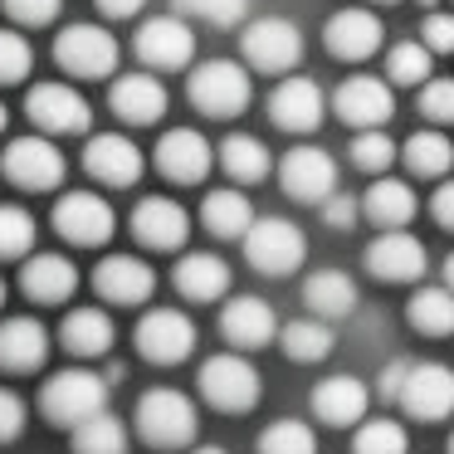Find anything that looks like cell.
<instances>
[{
    "mask_svg": "<svg viewBox=\"0 0 454 454\" xmlns=\"http://www.w3.org/2000/svg\"><path fill=\"white\" fill-rule=\"evenodd\" d=\"M137 430H142V440L157 444V450H181V444L196 440L200 415H196V405H191L186 391L157 386V391H147L137 401Z\"/></svg>",
    "mask_w": 454,
    "mask_h": 454,
    "instance_id": "6da1fadb",
    "label": "cell"
},
{
    "mask_svg": "<svg viewBox=\"0 0 454 454\" xmlns=\"http://www.w3.org/2000/svg\"><path fill=\"white\" fill-rule=\"evenodd\" d=\"M108 405V381L98 372H83V366H69V372H54L50 381L40 386V411L50 415L54 425H79L89 420L93 411Z\"/></svg>",
    "mask_w": 454,
    "mask_h": 454,
    "instance_id": "7a4b0ae2",
    "label": "cell"
},
{
    "mask_svg": "<svg viewBox=\"0 0 454 454\" xmlns=\"http://www.w3.org/2000/svg\"><path fill=\"white\" fill-rule=\"evenodd\" d=\"M191 103L210 118H235V113L249 108V69L245 64H230V59H210V64H196L191 69V83H186Z\"/></svg>",
    "mask_w": 454,
    "mask_h": 454,
    "instance_id": "3957f363",
    "label": "cell"
},
{
    "mask_svg": "<svg viewBox=\"0 0 454 454\" xmlns=\"http://www.w3.org/2000/svg\"><path fill=\"white\" fill-rule=\"evenodd\" d=\"M245 259L259 269V274H294L308 254V239L294 220L284 215H269V220H249L245 235Z\"/></svg>",
    "mask_w": 454,
    "mask_h": 454,
    "instance_id": "277c9868",
    "label": "cell"
},
{
    "mask_svg": "<svg viewBox=\"0 0 454 454\" xmlns=\"http://www.w3.org/2000/svg\"><path fill=\"white\" fill-rule=\"evenodd\" d=\"M200 395H206L215 411H249L259 401V372L249 356L239 352H220L200 366Z\"/></svg>",
    "mask_w": 454,
    "mask_h": 454,
    "instance_id": "5b68a950",
    "label": "cell"
},
{
    "mask_svg": "<svg viewBox=\"0 0 454 454\" xmlns=\"http://www.w3.org/2000/svg\"><path fill=\"white\" fill-rule=\"evenodd\" d=\"M239 54L259 74H288L303 59V35H298V25L278 20V15H264V20H254L239 35Z\"/></svg>",
    "mask_w": 454,
    "mask_h": 454,
    "instance_id": "8992f818",
    "label": "cell"
},
{
    "mask_svg": "<svg viewBox=\"0 0 454 454\" xmlns=\"http://www.w3.org/2000/svg\"><path fill=\"white\" fill-rule=\"evenodd\" d=\"M395 401L415 420H444L454 411V372L444 362H405Z\"/></svg>",
    "mask_w": 454,
    "mask_h": 454,
    "instance_id": "52a82bcc",
    "label": "cell"
},
{
    "mask_svg": "<svg viewBox=\"0 0 454 454\" xmlns=\"http://www.w3.org/2000/svg\"><path fill=\"white\" fill-rule=\"evenodd\" d=\"M54 59L79 79H108L118 69V40L103 25H69L54 40Z\"/></svg>",
    "mask_w": 454,
    "mask_h": 454,
    "instance_id": "ba28073f",
    "label": "cell"
},
{
    "mask_svg": "<svg viewBox=\"0 0 454 454\" xmlns=\"http://www.w3.org/2000/svg\"><path fill=\"white\" fill-rule=\"evenodd\" d=\"M25 113L40 132H54V137H69V132H89L93 108L79 89L69 83H35L30 98H25Z\"/></svg>",
    "mask_w": 454,
    "mask_h": 454,
    "instance_id": "9c48e42d",
    "label": "cell"
},
{
    "mask_svg": "<svg viewBox=\"0 0 454 454\" xmlns=\"http://www.w3.org/2000/svg\"><path fill=\"white\" fill-rule=\"evenodd\" d=\"M191 54H196V30H191L181 15H157L137 30V59L147 64L152 74H176L191 69Z\"/></svg>",
    "mask_w": 454,
    "mask_h": 454,
    "instance_id": "30bf717a",
    "label": "cell"
},
{
    "mask_svg": "<svg viewBox=\"0 0 454 454\" xmlns=\"http://www.w3.org/2000/svg\"><path fill=\"white\" fill-rule=\"evenodd\" d=\"M0 167L25 191H54L64 181V152L50 137H15L0 152Z\"/></svg>",
    "mask_w": 454,
    "mask_h": 454,
    "instance_id": "8fae6325",
    "label": "cell"
},
{
    "mask_svg": "<svg viewBox=\"0 0 454 454\" xmlns=\"http://www.w3.org/2000/svg\"><path fill=\"white\" fill-rule=\"evenodd\" d=\"M191 347H196V323H191L181 308H152L137 323V352L157 366L186 362Z\"/></svg>",
    "mask_w": 454,
    "mask_h": 454,
    "instance_id": "7c38bea8",
    "label": "cell"
},
{
    "mask_svg": "<svg viewBox=\"0 0 454 454\" xmlns=\"http://www.w3.org/2000/svg\"><path fill=\"white\" fill-rule=\"evenodd\" d=\"M54 230H59L69 245H108L113 230H118V215L103 196L93 191H69V196L54 206Z\"/></svg>",
    "mask_w": 454,
    "mask_h": 454,
    "instance_id": "4fadbf2b",
    "label": "cell"
},
{
    "mask_svg": "<svg viewBox=\"0 0 454 454\" xmlns=\"http://www.w3.org/2000/svg\"><path fill=\"white\" fill-rule=\"evenodd\" d=\"M333 108H337V118H342L347 128L362 132V128H386L391 113H395V98H391V89H386V79L352 74V79L333 93Z\"/></svg>",
    "mask_w": 454,
    "mask_h": 454,
    "instance_id": "5bb4252c",
    "label": "cell"
},
{
    "mask_svg": "<svg viewBox=\"0 0 454 454\" xmlns=\"http://www.w3.org/2000/svg\"><path fill=\"white\" fill-rule=\"evenodd\" d=\"M278 181H284V191L294 200H323L337 191V161L333 152L323 147H294L284 161H278Z\"/></svg>",
    "mask_w": 454,
    "mask_h": 454,
    "instance_id": "9a60e30c",
    "label": "cell"
},
{
    "mask_svg": "<svg viewBox=\"0 0 454 454\" xmlns=\"http://www.w3.org/2000/svg\"><path fill=\"white\" fill-rule=\"evenodd\" d=\"M366 269L386 284H415L425 274V245L411 235V230H381L366 249Z\"/></svg>",
    "mask_w": 454,
    "mask_h": 454,
    "instance_id": "2e32d148",
    "label": "cell"
},
{
    "mask_svg": "<svg viewBox=\"0 0 454 454\" xmlns=\"http://www.w3.org/2000/svg\"><path fill=\"white\" fill-rule=\"evenodd\" d=\"M323 108H327L323 89H317L308 74H288V79L269 93V118L284 132H313L317 122H323Z\"/></svg>",
    "mask_w": 454,
    "mask_h": 454,
    "instance_id": "e0dca14e",
    "label": "cell"
},
{
    "mask_svg": "<svg viewBox=\"0 0 454 454\" xmlns=\"http://www.w3.org/2000/svg\"><path fill=\"white\" fill-rule=\"evenodd\" d=\"M83 167H89L93 181H103V186H132V181L142 176V152L132 137H122V132H98V137L83 147Z\"/></svg>",
    "mask_w": 454,
    "mask_h": 454,
    "instance_id": "ac0fdd59",
    "label": "cell"
},
{
    "mask_svg": "<svg viewBox=\"0 0 454 454\" xmlns=\"http://www.w3.org/2000/svg\"><path fill=\"white\" fill-rule=\"evenodd\" d=\"M108 103H113V113H118L122 122H132V128H147V122H157L161 113H167V83H161L152 69L122 74V79H113Z\"/></svg>",
    "mask_w": 454,
    "mask_h": 454,
    "instance_id": "d6986e66",
    "label": "cell"
},
{
    "mask_svg": "<svg viewBox=\"0 0 454 454\" xmlns=\"http://www.w3.org/2000/svg\"><path fill=\"white\" fill-rule=\"evenodd\" d=\"M93 288H98L108 303H147L152 288H157V274H152V264L137 254H108L93 269Z\"/></svg>",
    "mask_w": 454,
    "mask_h": 454,
    "instance_id": "ffe728a7",
    "label": "cell"
},
{
    "mask_svg": "<svg viewBox=\"0 0 454 454\" xmlns=\"http://www.w3.org/2000/svg\"><path fill=\"white\" fill-rule=\"evenodd\" d=\"M157 171L167 181L196 186V181L210 171V142L200 137V132H191V128L161 132V142H157Z\"/></svg>",
    "mask_w": 454,
    "mask_h": 454,
    "instance_id": "44dd1931",
    "label": "cell"
},
{
    "mask_svg": "<svg viewBox=\"0 0 454 454\" xmlns=\"http://www.w3.org/2000/svg\"><path fill=\"white\" fill-rule=\"evenodd\" d=\"M132 235L147 249H181L191 235V215L167 196H147L137 210H132Z\"/></svg>",
    "mask_w": 454,
    "mask_h": 454,
    "instance_id": "7402d4cb",
    "label": "cell"
},
{
    "mask_svg": "<svg viewBox=\"0 0 454 454\" xmlns=\"http://www.w3.org/2000/svg\"><path fill=\"white\" fill-rule=\"evenodd\" d=\"M323 40H327V50L337 54V59H347V64H362V59H372L376 50H381V20H376L372 11H337L333 20H327V30H323Z\"/></svg>",
    "mask_w": 454,
    "mask_h": 454,
    "instance_id": "603a6c76",
    "label": "cell"
},
{
    "mask_svg": "<svg viewBox=\"0 0 454 454\" xmlns=\"http://www.w3.org/2000/svg\"><path fill=\"white\" fill-rule=\"evenodd\" d=\"M220 333L230 337L235 347H264L269 337L278 333V317L264 298L245 294V298H230L225 313H220Z\"/></svg>",
    "mask_w": 454,
    "mask_h": 454,
    "instance_id": "cb8c5ba5",
    "label": "cell"
},
{
    "mask_svg": "<svg viewBox=\"0 0 454 454\" xmlns=\"http://www.w3.org/2000/svg\"><path fill=\"white\" fill-rule=\"evenodd\" d=\"M366 405H372V391L356 376H327L313 391V411L323 425H356L366 415Z\"/></svg>",
    "mask_w": 454,
    "mask_h": 454,
    "instance_id": "d4e9b609",
    "label": "cell"
},
{
    "mask_svg": "<svg viewBox=\"0 0 454 454\" xmlns=\"http://www.w3.org/2000/svg\"><path fill=\"white\" fill-rule=\"evenodd\" d=\"M50 356V333L35 317H5L0 323V366L5 372H35Z\"/></svg>",
    "mask_w": 454,
    "mask_h": 454,
    "instance_id": "484cf974",
    "label": "cell"
},
{
    "mask_svg": "<svg viewBox=\"0 0 454 454\" xmlns=\"http://www.w3.org/2000/svg\"><path fill=\"white\" fill-rule=\"evenodd\" d=\"M20 288L35 303H64V298H74V288H79V269L64 254H30V264H25V274H20Z\"/></svg>",
    "mask_w": 454,
    "mask_h": 454,
    "instance_id": "4316f807",
    "label": "cell"
},
{
    "mask_svg": "<svg viewBox=\"0 0 454 454\" xmlns=\"http://www.w3.org/2000/svg\"><path fill=\"white\" fill-rule=\"evenodd\" d=\"M176 288L191 298V303H210V298H225L230 288V264L220 254H186L176 264Z\"/></svg>",
    "mask_w": 454,
    "mask_h": 454,
    "instance_id": "83f0119b",
    "label": "cell"
},
{
    "mask_svg": "<svg viewBox=\"0 0 454 454\" xmlns=\"http://www.w3.org/2000/svg\"><path fill=\"white\" fill-rule=\"evenodd\" d=\"M113 317L103 313V308H74L69 317H64L59 327V342L69 347L74 356H103L113 347Z\"/></svg>",
    "mask_w": 454,
    "mask_h": 454,
    "instance_id": "f1b7e54d",
    "label": "cell"
},
{
    "mask_svg": "<svg viewBox=\"0 0 454 454\" xmlns=\"http://www.w3.org/2000/svg\"><path fill=\"white\" fill-rule=\"evenodd\" d=\"M362 215H366V220H376L381 230H401V225H411V215H415V191L405 186V181H395V176L372 181V191L362 196Z\"/></svg>",
    "mask_w": 454,
    "mask_h": 454,
    "instance_id": "f546056e",
    "label": "cell"
},
{
    "mask_svg": "<svg viewBox=\"0 0 454 454\" xmlns=\"http://www.w3.org/2000/svg\"><path fill=\"white\" fill-rule=\"evenodd\" d=\"M303 303L313 308L317 317H347L356 308V284L342 269H317L303 284Z\"/></svg>",
    "mask_w": 454,
    "mask_h": 454,
    "instance_id": "4dcf8cb0",
    "label": "cell"
},
{
    "mask_svg": "<svg viewBox=\"0 0 454 454\" xmlns=\"http://www.w3.org/2000/svg\"><path fill=\"white\" fill-rule=\"evenodd\" d=\"M220 167L230 171V181H239V186H254V181L269 176V147L259 137H249V132H235V137H225V147H220Z\"/></svg>",
    "mask_w": 454,
    "mask_h": 454,
    "instance_id": "1f68e13d",
    "label": "cell"
},
{
    "mask_svg": "<svg viewBox=\"0 0 454 454\" xmlns=\"http://www.w3.org/2000/svg\"><path fill=\"white\" fill-rule=\"evenodd\" d=\"M74 454H128V425L103 405L74 425Z\"/></svg>",
    "mask_w": 454,
    "mask_h": 454,
    "instance_id": "d6a6232c",
    "label": "cell"
},
{
    "mask_svg": "<svg viewBox=\"0 0 454 454\" xmlns=\"http://www.w3.org/2000/svg\"><path fill=\"white\" fill-rule=\"evenodd\" d=\"M200 220H206V230L210 235H220V239H239L249 230V220H254V206H249L239 191H210L206 196V206H200Z\"/></svg>",
    "mask_w": 454,
    "mask_h": 454,
    "instance_id": "836d02e7",
    "label": "cell"
},
{
    "mask_svg": "<svg viewBox=\"0 0 454 454\" xmlns=\"http://www.w3.org/2000/svg\"><path fill=\"white\" fill-rule=\"evenodd\" d=\"M411 327L425 337H450L454 333V294L450 288H415Z\"/></svg>",
    "mask_w": 454,
    "mask_h": 454,
    "instance_id": "e575fe53",
    "label": "cell"
},
{
    "mask_svg": "<svg viewBox=\"0 0 454 454\" xmlns=\"http://www.w3.org/2000/svg\"><path fill=\"white\" fill-rule=\"evenodd\" d=\"M278 342L294 362H323L333 352V327H327V317H298L278 333Z\"/></svg>",
    "mask_w": 454,
    "mask_h": 454,
    "instance_id": "d590c367",
    "label": "cell"
},
{
    "mask_svg": "<svg viewBox=\"0 0 454 454\" xmlns=\"http://www.w3.org/2000/svg\"><path fill=\"white\" fill-rule=\"evenodd\" d=\"M401 157L415 176H444V171L454 167V142L444 137V132H415L401 147Z\"/></svg>",
    "mask_w": 454,
    "mask_h": 454,
    "instance_id": "8d00e7d4",
    "label": "cell"
},
{
    "mask_svg": "<svg viewBox=\"0 0 454 454\" xmlns=\"http://www.w3.org/2000/svg\"><path fill=\"white\" fill-rule=\"evenodd\" d=\"M411 450V434H405L401 420H356V440H352V454H405Z\"/></svg>",
    "mask_w": 454,
    "mask_h": 454,
    "instance_id": "74e56055",
    "label": "cell"
},
{
    "mask_svg": "<svg viewBox=\"0 0 454 454\" xmlns=\"http://www.w3.org/2000/svg\"><path fill=\"white\" fill-rule=\"evenodd\" d=\"M259 454H317V434L303 420H274L259 434Z\"/></svg>",
    "mask_w": 454,
    "mask_h": 454,
    "instance_id": "f35d334b",
    "label": "cell"
},
{
    "mask_svg": "<svg viewBox=\"0 0 454 454\" xmlns=\"http://www.w3.org/2000/svg\"><path fill=\"white\" fill-rule=\"evenodd\" d=\"M35 249V215L20 206H0V259H20Z\"/></svg>",
    "mask_w": 454,
    "mask_h": 454,
    "instance_id": "ab89813d",
    "label": "cell"
},
{
    "mask_svg": "<svg viewBox=\"0 0 454 454\" xmlns=\"http://www.w3.org/2000/svg\"><path fill=\"white\" fill-rule=\"evenodd\" d=\"M430 59H434V54L425 50V44H415V40L395 44V50L386 54V69H391V83H425V79H430Z\"/></svg>",
    "mask_w": 454,
    "mask_h": 454,
    "instance_id": "60d3db41",
    "label": "cell"
},
{
    "mask_svg": "<svg viewBox=\"0 0 454 454\" xmlns=\"http://www.w3.org/2000/svg\"><path fill=\"white\" fill-rule=\"evenodd\" d=\"M352 161H356V171H386L395 161V142L376 128H362L352 142Z\"/></svg>",
    "mask_w": 454,
    "mask_h": 454,
    "instance_id": "b9f144b4",
    "label": "cell"
},
{
    "mask_svg": "<svg viewBox=\"0 0 454 454\" xmlns=\"http://www.w3.org/2000/svg\"><path fill=\"white\" fill-rule=\"evenodd\" d=\"M30 64H35L30 40H25V35H15V30H0V83L30 79Z\"/></svg>",
    "mask_w": 454,
    "mask_h": 454,
    "instance_id": "7bdbcfd3",
    "label": "cell"
},
{
    "mask_svg": "<svg viewBox=\"0 0 454 454\" xmlns=\"http://www.w3.org/2000/svg\"><path fill=\"white\" fill-rule=\"evenodd\" d=\"M176 11L181 15H196V20H206V25H220V30H230V25L245 20L249 0H176Z\"/></svg>",
    "mask_w": 454,
    "mask_h": 454,
    "instance_id": "ee69618b",
    "label": "cell"
},
{
    "mask_svg": "<svg viewBox=\"0 0 454 454\" xmlns=\"http://www.w3.org/2000/svg\"><path fill=\"white\" fill-rule=\"evenodd\" d=\"M420 113L434 122H454V79H425L420 83Z\"/></svg>",
    "mask_w": 454,
    "mask_h": 454,
    "instance_id": "f6af8a7d",
    "label": "cell"
},
{
    "mask_svg": "<svg viewBox=\"0 0 454 454\" xmlns=\"http://www.w3.org/2000/svg\"><path fill=\"white\" fill-rule=\"evenodd\" d=\"M64 11V0H5V15L20 25H50Z\"/></svg>",
    "mask_w": 454,
    "mask_h": 454,
    "instance_id": "bcb514c9",
    "label": "cell"
},
{
    "mask_svg": "<svg viewBox=\"0 0 454 454\" xmlns=\"http://www.w3.org/2000/svg\"><path fill=\"white\" fill-rule=\"evenodd\" d=\"M20 430H25V401L0 386V444L20 440Z\"/></svg>",
    "mask_w": 454,
    "mask_h": 454,
    "instance_id": "7dc6e473",
    "label": "cell"
},
{
    "mask_svg": "<svg viewBox=\"0 0 454 454\" xmlns=\"http://www.w3.org/2000/svg\"><path fill=\"white\" fill-rule=\"evenodd\" d=\"M317 206H323V220H327L333 230H352V225H356V215H362V200L337 196V191H333V196H323Z\"/></svg>",
    "mask_w": 454,
    "mask_h": 454,
    "instance_id": "c3c4849f",
    "label": "cell"
},
{
    "mask_svg": "<svg viewBox=\"0 0 454 454\" xmlns=\"http://www.w3.org/2000/svg\"><path fill=\"white\" fill-rule=\"evenodd\" d=\"M425 50L430 54L454 50V15H425Z\"/></svg>",
    "mask_w": 454,
    "mask_h": 454,
    "instance_id": "681fc988",
    "label": "cell"
},
{
    "mask_svg": "<svg viewBox=\"0 0 454 454\" xmlns=\"http://www.w3.org/2000/svg\"><path fill=\"white\" fill-rule=\"evenodd\" d=\"M430 210H434V220H440L444 230H454V181H444V186L430 196Z\"/></svg>",
    "mask_w": 454,
    "mask_h": 454,
    "instance_id": "f907efd6",
    "label": "cell"
},
{
    "mask_svg": "<svg viewBox=\"0 0 454 454\" xmlns=\"http://www.w3.org/2000/svg\"><path fill=\"white\" fill-rule=\"evenodd\" d=\"M147 0H98V11L103 15H113V20H132V15L142 11Z\"/></svg>",
    "mask_w": 454,
    "mask_h": 454,
    "instance_id": "816d5d0a",
    "label": "cell"
},
{
    "mask_svg": "<svg viewBox=\"0 0 454 454\" xmlns=\"http://www.w3.org/2000/svg\"><path fill=\"white\" fill-rule=\"evenodd\" d=\"M401 376H405V362H391V366L381 372V381H376V386H381L386 401H395V391H401Z\"/></svg>",
    "mask_w": 454,
    "mask_h": 454,
    "instance_id": "f5cc1de1",
    "label": "cell"
},
{
    "mask_svg": "<svg viewBox=\"0 0 454 454\" xmlns=\"http://www.w3.org/2000/svg\"><path fill=\"white\" fill-rule=\"evenodd\" d=\"M444 288H450V294H454V254L444 259Z\"/></svg>",
    "mask_w": 454,
    "mask_h": 454,
    "instance_id": "db71d44e",
    "label": "cell"
},
{
    "mask_svg": "<svg viewBox=\"0 0 454 454\" xmlns=\"http://www.w3.org/2000/svg\"><path fill=\"white\" fill-rule=\"evenodd\" d=\"M191 454H225L220 444H200V450H191Z\"/></svg>",
    "mask_w": 454,
    "mask_h": 454,
    "instance_id": "11a10c76",
    "label": "cell"
},
{
    "mask_svg": "<svg viewBox=\"0 0 454 454\" xmlns=\"http://www.w3.org/2000/svg\"><path fill=\"white\" fill-rule=\"evenodd\" d=\"M5 118H11V113H5V103H0V132H5Z\"/></svg>",
    "mask_w": 454,
    "mask_h": 454,
    "instance_id": "9f6ffc18",
    "label": "cell"
},
{
    "mask_svg": "<svg viewBox=\"0 0 454 454\" xmlns=\"http://www.w3.org/2000/svg\"><path fill=\"white\" fill-rule=\"evenodd\" d=\"M0 303H5V278H0Z\"/></svg>",
    "mask_w": 454,
    "mask_h": 454,
    "instance_id": "6f0895ef",
    "label": "cell"
},
{
    "mask_svg": "<svg viewBox=\"0 0 454 454\" xmlns=\"http://www.w3.org/2000/svg\"><path fill=\"white\" fill-rule=\"evenodd\" d=\"M450 454H454V434H450Z\"/></svg>",
    "mask_w": 454,
    "mask_h": 454,
    "instance_id": "680465c9",
    "label": "cell"
},
{
    "mask_svg": "<svg viewBox=\"0 0 454 454\" xmlns=\"http://www.w3.org/2000/svg\"><path fill=\"white\" fill-rule=\"evenodd\" d=\"M420 5H434V0H420Z\"/></svg>",
    "mask_w": 454,
    "mask_h": 454,
    "instance_id": "91938a15",
    "label": "cell"
}]
</instances>
